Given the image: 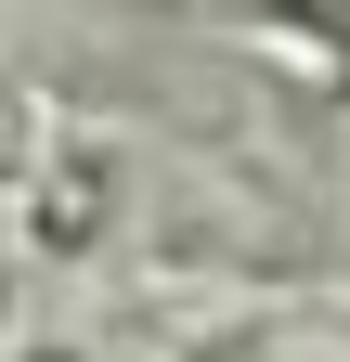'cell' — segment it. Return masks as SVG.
Returning <instances> with one entry per match:
<instances>
[{"instance_id":"6da1fadb","label":"cell","mask_w":350,"mask_h":362,"mask_svg":"<svg viewBox=\"0 0 350 362\" xmlns=\"http://www.w3.org/2000/svg\"><path fill=\"white\" fill-rule=\"evenodd\" d=\"M273 39H312V52H350V0H247Z\"/></svg>"},{"instance_id":"7a4b0ae2","label":"cell","mask_w":350,"mask_h":362,"mask_svg":"<svg viewBox=\"0 0 350 362\" xmlns=\"http://www.w3.org/2000/svg\"><path fill=\"white\" fill-rule=\"evenodd\" d=\"M13 310H26V272H13V259H0V337H13Z\"/></svg>"},{"instance_id":"3957f363","label":"cell","mask_w":350,"mask_h":362,"mask_svg":"<svg viewBox=\"0 0 350 362\" xmlns=\"http://www.w3.org/2000/svg\"><path fill=\"white\" fill-rule=\"evenodd\" d=\"M13 362H78V349H65V337H26V349H13Z\"/></svg>"},{"instance_id":"277c9868","label":"cell","mask_w":350,"mask_h":362,"mask_svg":"<svg viewBox=\"0 0 350 362\" xmlns=\"http://www.w3.org/2000/svg\"><path fill=\"white\" fill-rule=\"evenodd\" d=\"M337 90H350V52H337Z\"/></svg>"}]
</instances>
